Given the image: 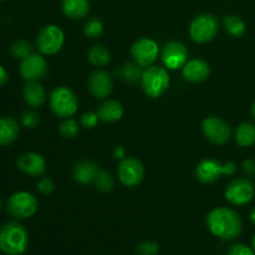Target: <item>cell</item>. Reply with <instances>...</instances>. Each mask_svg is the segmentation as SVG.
I'll list each match as a JSON object with an SVG mask.
<instances>
[{
	"label": "cell",
	"mask_w": 255,
	"mask_h": 255,
	"mask_svg": "<svg viewBox=\"0 0 255 255\" xmlns=\"http://www.w3.org/2000/svg\"><path fill=\"white\" fill-rule=\"evenodd\" d=\"M209 232L222 241H233L243 231V221L238 212L228 207L212 209L206 219Z\"/></svg>",
	"instance_id": "cell-1"
},
{
	"label": "cell",
	"mask_w": 255,
	"mask_h": 255,
	"mask_svg": "<svg viewBox=\"0 0 255 255\" xmlns=\"http://www.w3.org/2000/svg\"><path fill=\"white\" fill-rule=\"evenodd\" d=\"M29 247V233L19 222H9L0 228V251L6 255H22Z\"/></svg>",
	"instance_id": "cell-2"
},
{
	"label": "cell",
	"mask_w": 255,
	"mask_h": 255,
	"mask_svg": "<svg viewBox=\"0 0 255 255\" xmlns=\"http://www.w3.org/2000/svg\"><path fill=\"white\" fill-rule=\"evenodd\" d=\"M237 173V164L234 162H222L216 158H204L197 164L196 178L201 183L211 184L218 181L222 176H234Z\"/></svg>",
	"instance_id": "cell-3"
},
{
	"label": "cell",
	"mask_w": 255,
	"mask_h": 255,
	"mask_svg": "<svg viewBox=\"0 0 255 255\" xmlns=\"http://www.w3.org/2000/svg\"><path fill=\"white\" fill-rule=\"evenodd\" d=\"M171 85V76L166 67L151 65L143 70L141 77V86L144 94L151 99L161 97Z\"/></svg>",
	"instance_id": "cell-4"
},
{
	"label": "cell",
	"mask_w": 255,
	"mask_h": 255,
	"mask_svg": "<svg viewBox=\"0 0 255 255\" xmlns=\"http://www.w3.org/2000/svg\"><path fill=\"white\" fill-rule=\"evenodd\" d=\"M49 106L52 114L64 120L76 114L79 110V101L71 89L66 86H57L50 92Z\"/></svg>",
	"instance_id": "cell-5"
},
{
	"label": "cell",
	"mask_w": 255,
	"mask_h": 255,
	"mask_svg": "<svg viewBox=\"0 0 255 255\" xmlns=\"http://www.w3.org/2000/svg\"><path fill=\"white\" fill-rule=\"evenodd\" d=\"M219 31V20L213 14L203 12L192 20L189 25V36L194 42L207 44L217 36Z\"/></svg>",
	"instance_id": "cell-6"
},
{
	"label": "cell",
	"mask_w": 255,
	"mask_h": 255,
	"mask_svg": "<svg viewBox=\"0 0 255 255\" xmlns=\"http://www.w3.org/2000/svg\"><path fill=\"white\" fill-rule=\"evenodd\" d=\"M65 44V34L60 26L49 24L41 27L36 36V47L41 55L51 56L61 51Z\"/></svg>",
	"instance_id": "cell-7"
},
{
	"label": "cell",
	"mask_w": 255,
	"mask_h": 255,
	"mask_svg": "<svg viewBox=\"0 0 255 255\" xmlns=\"http://www.w3.org/2000/svg\"><path fill=\"white\" fill-rule=\"evenodd\" d=\"M37 199L30 192H16L7 198L6 211L12 218L27 219L37 211Z\"/></svg>",
	"instance_id": "cell-8"
},
{
	"label": "cell",
	"mask_w": 255,
	"mask_h": 255,
	"mask_svg": "<svg viewBox=\"0 0 255 255\" xmlns=\"http://www.w3.org/2000/svg\"><path fill=\"white\" fill-rule=\"evenodd\" d=\"M202 132L211 143L223 146L232 138L231 125L223 119L217 116H209L202 122Z\"/></svg>",
	"instance_id": "cell-9"
},
{
	"label": "cell",
	"mask_w": 255,
	"mask_h": 255,
	"mask_svg": "<svg viewBox=\"0 0 255 255\" xmlns=\"http://www.w3.org/2000/svg\"><path fill=\"white\" fill-rule=\"evenodd\" d=\"M255 189L251 179L238 177L228 183L224 191L227 201L234 206H244L253 199Z\"/></svg>",
	"instance_id": "cell-10"
},
{
	"label": "cell",
	"mask_w": 255,
	"mask_h": 255,
	"mask_svg": "<svg viewBox=\"0 0 255 255\" xmlns=\"http://www.w3.org/2000/svg\"><path fill=\"white\" fill-rule=\"evenodd\" d=\"M119 179L125 187L133 188L141 184L144 178V167L139 159L134 157H125L119 164Z\"/></svg>",
	"instance_id": "cell-11"
},
{
	"label": "cell",
	"mask_w": 255,
	"mask_h": 255,
	"mask_svg": "<svg viewBox=\"0 0 255 255\" xmlns=\"http://www.w3.org/2000/svg\"><path fill=\"white\" fill-rule=\"evenodd\" d=\"M161 60L167 70H178L188 61V49L177 40L166 42L161 50Z\"/></svg>",
	"instance_id": "cell-12"
},
{
	"label": "cell",
	"mask_w": 255,
	"mask_h": 255,
	"mask_svg": "<svg viewBox=\"0 0 255 255\" xmlns=\"http://www.w3.org/2000/svg\"><path fill=\"white\" fill-rule=\"evenodd\" d=\"M20 76L25 81H40L49 72V65L41 54H34L21 60L19 67Z\"/></svg>",
	"instance_id": "cell-13"
},
{
	"label": "cell",
	"mask_w": 255,
	"mask_h": 255,
	"mask_svg": "<svg viewBox=\"0 0 255 255\" xmlns=\"http://www.w3.org/2000/svg\"><path fill=\"white\" fill-rule=\"evenodd\" d=\"M131 54L134 62L141 65L142 67H148L158 57V44L149 37H141L132 44Z\"/></svg>",
	"instance_id": "cell-14"
},
{
	"label": "cell",
	"mask_w": 255,
	"mask_h": 255,
	"mask_svg": "<svg viewBox=\"0 0 255 255\" xmlns=\"http://www.w3.org/2000/svg\"><path fill=\"white\" fill-rule=\"evenodd\" d=\"M87 86H89V91L92 96L104 100L109 97L114 90V81H112L111 75L107 71L95 70L89 76Z\"/></svg>",
	"instance_id": "cell-15"
},
{
	"label": "cell",
	"mask_w": 255,
	"mask_h": 255,
	"mask_svg": "<svg viewBox=\"0 0 255 255\" xmlns=\"http://www.w3.org/2000/svg\"><path fill=\"white\" fill-rule=\"evenodd\" d=\"M16 167L22 173L30 177H41L46 171V161L44 156L36 152H26L20 154Z\"/></svg>",
	"instance_id": "cell-16"
},
{
	"label": "cell",
	"mask_w": 255,
	"mask_h": 255,
	"mask_svg": "<svg viewBox=\"0 0 255 255\" xmlns=\"http://www.w3.org/2000/svg\"><path fill=\"white\" fill-rule=\"evenodd\" d=\"M211 75V66L203 59H192L186 62L182 67V76L189 82H202L207 80Z\"/></svg>",
	"instance_id": "cell-17"
},
{
	"label": "cell",
	"mask_w": 255,
	"mask_h": 255,
	"mask_svg": "<svg viewBox=\"0 0 255 255\" xmlns=\"http://www.w3.org/2000/svg\"><path fill=\"white\" fill-rule=\"evenodd\" d=\"M100 166L94 161L84 159V161L77 162L72 169V178L79 184H91L96 179L97 173L100 172Z\"/></svg>",
	"instance_id": "cell-18"
},
{
	"label": "cell",
	"mask_w": 255,
	"mask_h": 255,
	"mask_svg": "<svg viewBox=\"0 0 255 255\" xmlns=\"http://www.w3.org/2000/svg\"><path fill=\"white\" fill-rule=\"evenodd\" d=\"M96 112L99 115L100 121L105 124H114V122L120 121L125 114L121 102L114 99L105 100L102 104L99 105Z\"/></svg>",
	"instance_id": "cell-19"
},
{
	"label": "cell",
	"mask_w": 255,
	"mask_h": 255,
	"mask_svg": "<svg viewBox=\"0 0 255 255\" xmlns=\"http://www.w3.org/2000/svg\"><path fill=\"white\" fill-rule=\"evenodd\" d=\"M22 97L25 104L32 109H39L46 101V91L40 81H26L24 90H22Z\"/></svg>",
	"instance_id": "cell-20"
},
{
	"label": "cell",
	"mask_w": 255,
	"mask_h": 255,
	"mask_svg": "<svg viewBox=\"0 0 255 255\" xmlns=\"http://www.w3.org/2000/svg\"><path fill=\"white\" fill-rule=\"evenodd\" d=\"M61 11L71 20H81L89 15V0H61Z\"/></svg>",
	"instance_id": "cell-21"
},
{
	"label": "cell",
	"mask_w": 255,
	"mask_h": 255,
	"mask_svg": "<svg viewBox=\"0 0 255 255\" xmlns=\"http://www.w3.org/2000/svg\"><path fill=\"white\" fill-rule=\"evenodd\" d=\"M20 133V125L14 117L0 119V146L5 147L16 141Z\"/></svg>",
	"instance_id": "cell-22"
},
{
	"label": "cell",
	"mask_w": 255,
	"mask_h": 255,
	"mask_svg": "<svg viewBox=\"0 0 255 255\" xmlns=\"http://www.w3.org/2000/svg\"><path fill=\"white\" fill-rule=\"evenodd\" d=\"M236 142L241 147H252L255 144V125L243 122L236 129Z\"/></svg>",
	"instance_id": "cell-23"
},
{
	"label": "cell",
	"mask_w": 255,
	"mask_h": 255,
	"mask_svg": "<svg viewBox=\"0 0 255 255\" xmlns=\"http://www.w3.org/2000/svg\"><path fill=\"white\" fill-rule=\"evenodd\" d=\"M87 59L92 66L105 67L106 65H109L110 60H111V52L106 46L97 44L90 47L89 52H87Z\"/></svg>",
	"instance_id": "cell-24"
},
{
	"label": "cell",
	"mask_w": 255,
	"mask_h": 255,
	"mask_svg": "<svg viewBox=\"0 0 255 255\" xmlns=\"http://www.w3.org/2000/svg\"><path fill=\"white\" fill-rule=\"evenodd\" d=\"M223 27L228 35L233 37H242L246 34V22L237 15H227L223 19Z\"/></svg>",
	"instance_id": "cell-25"
},
{
	"label": "cell",
	"mask_w": 255,
	"mask_h": 255,
	"mask_svg": "<svg viewBox=\"0 0 255 255\" xmlns=\"http://www.w3.org/2000/svg\"><path fill=\"white\" fill-rule=\"evenodd\" d=\"M142 74H143L142 66L137 64V62H125L119 72L120 77L124 81L131 82V84L141 81Z\"/></svg>",
	"instance_id": "cell-26"
},
{
	"label": "cell",
	"mask_w": 255,
	"mask_h": 255,
	"mask_svg": "<svg viewBox=\"0 0 255 255\" xmlns=\"http://www.w3.org/2000/svg\"><path fill=\"white\" fill-rule=\"evenodd\" d=\"M84 34L87 39H99L104 34V24L97 16H91L86 20L84 26Z\"/></svg>",
	"instance_id": "cell-27"
},
{
	"label": "cell",
	"mask_w": 255,
	"mask_h": 255,
	"mask_svg": "<svg viewBox=\"0 0 255 255\" xmlns=\"http://www.w3.org/2000/svg\"><path fill=\"white\" fill-rule=\"evenodd\" d=\"M10 54L19 60H22L25 59V57L30 56V55L32 54L31 42L26 39L15 40V41L10 45Z\"/></svg>",
	"instance_id": "cell-28"
},
{
	"label": "cell",
	"mask_w": 255,
	"mask_h": 255,
	"mask_svg": "<svg viewBox=\"0 0 255 255\" xmlns=\"http://www.w3.org/2000/svg\"><path fill=\"white\" fill-rule=\"evenodd\" d=\"M94 184L100 192L107 193V192H111L115 188V178L110 172L105 171V169H100Z\"/></svg>",
	"instance_id": "cell-29"
},
{
	"label": "cell",
	"mask_w": 255,
	"mask_h": 255,
	"mask_svg": "<svg viewBox=\"0 0 255 255\" xmlns=\"http://www.w3.org/2000/svg\"><path fill=\"white\" fill-rule=\"evenodd\" d=\"M79 124H77L76 120L71 119V117L64 119V121H62L59 126V133L66 139L75 138V137L79 134Z\"/></svg>",
	"instance_id": "cell-30"
},
{
	"label": "cell",
	"mask_w": 255,
	"mask_h": 255,
	"mask_svg": "<svg viewBox=\"0 0 255 255\" xmlns=\"http://www.w3.org/2000/svg\"><path fill=\"white\" fill-rule=\"evenodd\" d=\"M20 122L26 128H35L40 124V115L34 110H25L20 115Z\"/></svg>",
	"instance_id": "cell-31"
},
{
	"label": "cell",
	"mask_w": 255,
	"mask_h": 255,
	"mask_svg": "<svg viewBox=\"0 0 255 255\" xmlns=\"http://www.w3.org/2000/svg\"><path fill=\"white\" fill-rule=\"evenodd\" d=\"M159 252L158 243L153 241L142 242L136 248V253L138 255H157Z\"/></svg>",
	"instance_id": "cell-32"
},
{
	"label": "cell",
	"mask_w": 255,
	"mask_h": 255,
	"mask_svg": "<svg viewBox=\"0 0 255 255\" xmlns=\"http://www.w3.org/2000/svg\"><path fill=\"white\" fill-rule=\"evenodd\" d=\"M99 121H100L99 115H97V112H94V111H86L81 116V120H80L81 126L87 129L95 128V127L97 126V124H99Z\"/></svg>",
	"instance_id": "cell-33"
},
{
	"label": "cell",
	"mask_w": 255,
	"mask_h": 255,
	"mask_svg": "<svg viewBox=\"0 0 255 255\" xmlns=\"http://www.w3.org/2000/svg\"><path fill=\"white\" fill-rule=\"evenodd\" d=\"M227 255H255L253 248L244 243H234L229 247Z\"/></svg>",
	"instance_id": "cell-34"
},
{
	"label": "cell",
	"mask_w": 255,
	"mask_h": 255,
	"mask_svg": "<svg viewBox=\"0 0 255 255\" xmlns=\"http://www.w3.org/2000/svg\"><path fill=\"white\" fill-rule=\"evenodd\" d=\"M55 189V183L50 177H41L40 181L37 182V191L41 194H45V196H49L54 192Z\"/></svg>",
	"instance_id": "cell-35"
},
{
	"label": "cell",
	"mask_w": 255,
	"mask_h": 255,
	"mask_svg": "<svg viewBox=\"0 0 255 255\" xmlns=\"http://www.w3.org/2000/svg\"><path fill=\"white\" fill-rule=\"evenodd\" d=\"M242 169H243L246 176H255V158H247L246 161L242 163Z\"/></svg>",
	"instance_id": "cell-36"
},
{
	"label": "cell",
	"mask_w": 255,
	"mask_h": 255,
	"mask_svg": "<svg viewBox=\"0 0 255 255\" xmlns=\"http://www.w3.org/2000/svg\"><path fill=\"white\" fill-rule=\"evenodd\" d=\"M114 157L116 159H124L126 157V149L124 146H117L114 149Z\"/></svg>",
	"instance_id": "cell-37"
},
{
	"label": "cell",
	"mask_w": 255,
	"mask_h": 255,
	"mask_svg": "<svg viewBox=\"0 0 255 255\" xmlns=\"http://www.w3.org/2000/svg\"><path fill=\"white\" fill-rule=\"evenodd\" d=\"M7 80H9V74H7L6 69L0 65V87L4 86L7 82Z\"/></svg>",
	"instance_id": "cell-38"
},
{
	"label": "cell",
	"mask_w": 255,
	"mask_h": 255,
	"mask_svg": "<svg viewBox=\"0 0 255 255\" xmlns=\"http://www.w3.org/2000/svg\"><path fill=\"white\" fill-rule=\"evenodd\" d=\"M251 222L255 226V207L252 209V212H251Z\"/></svg>",
	"instance_id": "cell-39"
},
{
	"label": "cell",
	"mask_w": 255,
	"mask_h": 255,
	"mask_svg": "<svg viewBox=\"0 0 255 255\" xmlns=\"http://www.w3.org/2000/svg\"><path fill=\"white\" fill-rule=\"evenodd\" d=\"M251 112H252V116H253L254 119H255V101H254V104L252 105V110H251Z\"/></svg>",
	"instance_id": "cell-40"
},
{
	"label": "cell",
	"mask_w": 255,
	"mask_h": 255,
	"mask_svg": "<svg viewBox=\"0 0 255 255\" xmlns=\"http://www.w3.org/2000/svg\"><path fill=\"white\" fill-rule=\"evenodd\" d=\"M252 247H253V251L255 253V236L253 237V241H252Z\"/></svg>",
	"instance_id": "cell-41"
},
{
	"label": "cell",
	"mask_w": 255,
	"mask_h": 255,
	"mask_svg": "<svg viewBox=\"0 0 255 255\" xmlns=\"http://www.w3.org/2000/svg\"><path fill=\"white\" fill-rule=\"evenodd\" d=\"M0 209H1V198H0Z\"/></svg>",
	"instance_id": "cell-42"
},
{
	"label": "cell",
	"mask_w": 255,
	"mask_h": 255,
	"mask_svg": "<svg viewBox=\"0 0 255 255\" xmlns=\"http://www.w3.org/2000/svg\"><path fill=\"white\" fill-rule=\"evenodd\" d=\"M0 1H5V0H0Z\"/></svg>",
	"instance_id": "cell-43"
}]
</instances>
